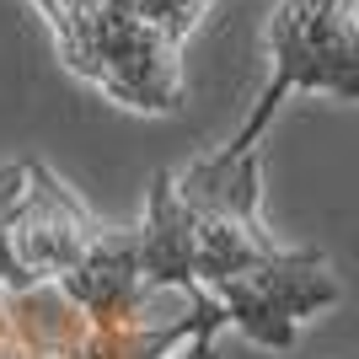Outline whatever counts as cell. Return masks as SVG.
<instances>
[{"mask_svg":"<svg viewBox=\"0 0 359 359\" xmlns=\"http://www.w3.org/2000/svg\"><path fill=\"white\" fill-rule=\"evenodd\" d=\"M172 177L194 210V285L210 290L252 344L290 348L300 322L338 300V285L316 247H279L257 225L263 156L210 150Z\"/></svg>","mask_w":359,"mask_h":359,"instance_id":"cell-1","label":"cell"},{"mask_svg":"<svg viewBox=\"0 0 359 359\" xmlns=\"http://www.w3.org/2000/svg\"><path fill=\"white\" fill-rule=\"evenodd\" d=\"M60 60L135 113L182 107V43L210 0H38Z\"/></svg>","mask_w":359,"mask_h":359,"instance_id":"cell-2","label":"cell"},{"mask_svg":"<svg viewBox=\"0 0 359 359\" xmlns=\"http://www.w3.org/2000/svg\"><path fill=\"white\" fill-rule=\"evenodd\" d=\"M269 81L257 91L252 113L220 150L241 156L257 150L263 129L273 123V107L290 91H332V97H359V22L348 16V0H285L269 22Z\"/></svg>","mask_w":359,"mask_h":359,"instance_id":"cell-3","label":"cell"}]
</instances>
